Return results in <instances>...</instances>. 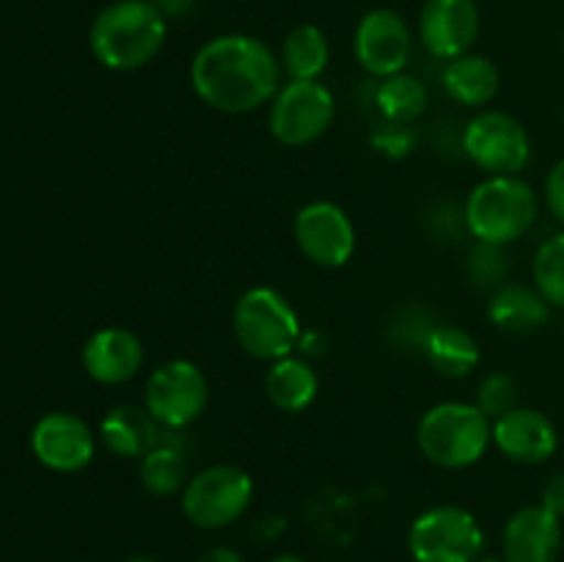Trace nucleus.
<instances>
[{
  "mask_svg": "<svg viewBox=\"0 0 564 562\" xmlns=\"http://www.w3.org/2000/svg\"><path fill=\"white\" fill-rule=\"evenodd\" d=\"M468 275H471L474 284L499 287L507 275L505 248L488 246V242H477L474 251L468 253Z\"/></svg>",
  "mask_w": 564,
  "mask_h": 562,
  "instance_id": "nucleus-28",
  "label": "nucleus"
},
{
  "mask_svg": "<svg viewBox=\"0 0 564 562\" xmlns=\"http://www.w3.org/2000/svg\"><path fill=\"white\" fill-rule=\"evenodd\" d=\"M281 61L251 33H220L196 50L191 86L207 108L246 116L273 102L281 88Z\"/></svg>",
  "mask_w": 564,
  "mask_h": 562,
  "instance_id": "nucleus-1",
  "label": "nucleus"
},
{
  "mask_svg": "<svg viewBox=\"0 0 564 562\" xmlns=\"http://www.w3.org/2000/svg\"><path fill=\"white\" fill-rule=\"evenodd\" d=\"M494 446L518 466H543L560 450V430L549 413L529 406H516L494 419Z\"/></svg>",
  "mask_w": 564,
  "mask_h": 562,
  "instance_id": "nucleus-15",
  "label": "nucleus"
},
{
  "mask_svg": "<svg viewBox=\"0 0 564 562\" xmlns=\"http://www.w3.org/2000/svg\"><path fill=\"white\" fill-rule=\"evenodd\" d=\"M292 237L303 257L312 264L325 270L345 268L356 253V226H352L350 215L334 202H317L303 204L292 220Z\"/></svg>",
  "mask_w": 564,
  "mask_h": 562,
  "instance_id": "nucleus-11",
  "label": "nucleus"
},
{
  "mask_svg": "<svg viewBox=\"0 0 564 562\" xmlns=\"http://www.w3.org/2000/svg\"><path fill=\"white\" fill-rule=\"evenodd\" d=\"M488 317L505 334H532L549 323L551 303L540 295L534 284L501 281L488 301Z\"/></svg>",
  "mask_w": 564,
  "mask_h": 562,
  "instance_id": "nucleus-20",
  "label": "nucleus"
},
{
  "mask_svg": "<svg viewBox=\"0 0 564 562\" xmlns=\"http://www.w3.org/2000/svg\"><path fill=\"white\" fill-rule=\"evenodd\" d=\"M352 50L358 66L375 80H383L408 69L413 55V31L400 11L372 9L358 20Z\"/></svg>",
  "mask_w": 564,
  "mask_h": 562,
  "instance_id": "nucleus-12",
  "label": "nucleus"
},
{
  "mask_svg": "<svg viewBox=\"0 0 564 562\" xmlns=\"http://www.w3.org/2000/svg\"><path fill=\"white\" fill-rule=\"evenodd\" d=\"M231 331L242 350L257 361H279L301 345L303 325L295 306L275 287L259 284L242 292L231 309Z\"/></svg>",
  "mask_w": 564,
  "mask_h": 562,
  "instance_id": "nucleus-5",
  "label": "nucleus"
},
{
  "mask_svg": "<svg viewBox=\"0 0 564 562\" xmlns=\"http://www.w3.org/2000/svg\"><path fill=\"white\" fill-rule=\"evenodd\" d=\"M540 215V198L527 180L518 176H485L471 187L463 204V226L477 242L512 246L527 237Z\"/></svg>",
  "mask_w": 564,
  "mask_h": 562,
  "instance_id": "nucleus-4",
  "label": "nucleus"
},
{
  "mask_svg": "<svg viewBox=\"0 0 564 562\" xmlns=\"http://www.w3.org/2000/svg\"><path fill=\"white\" fill-rule=\"evenodd\" d=\"M147 353L138 334L121 325L94 331L83 345V369L94 383L124 386L143 369Z\"/></svg>",
  "mask_w": 564,
  "mask_h": 562,
  "instance_id": "nucleus-16",
  "label": "nucleus"
},
{
  "mask_svg": "<svg viewBox=\"0 0 564 562\" xmlns=\"http://www.w3.org/2000/svg\"><path fill=\"white\" fill-rule=\"evenodd\" d=\"M532 281L551 309H564V231L540 242L532 262Z\"/></svg>",
  "mask_w": 564,
  "mask_h": 562,
  "instance_id": "nucleus-26",
  "label": "nucleus"
},
{
  "mask_svg": "<svg viewBox=\"0 0 564 562\" xmlns=\"http://www.w3.org/2000/svg\"><path fill=\"white\" fill-rule=\"evenodd\" d=\"M543 196H545V207H549V213L554 215L560 224H564V158L551 165L549 176H545Z\"/></svg>",
  "mask_w": 564,
  "mask_h": 562,
  "instance_id": "nucleus-30",
  "label": "nucleus"
},
{
  "mask_svg": "<svg viewBox=\"0 0 564 562\" xmlns=\"http://www.w3.org/2000/svg\"><path fill=\"white\" fill-rule=\"evenodd\" d=\"M540 505L554 512L556 518H564V472H556L549 483L543 485Z\"/></svg>",
  "mask_w": 564,
  "mask_h": 562,
  "instance_id": "nucleus-32",
  "label": "nucleus"
},
{
  "mask_svg": "<svg viewBox=\"0 0 564 562\" xmlns=\"http://www.w3.org/2000/svg\"><path fill=\"white\" fill-rule=\"evenodd\" d=\"M477 402L490 419L505 417L507 411L518 406V383L510 372L505 369H494V372L485 375L477 386Z\"/></svg>",
  "mask_w": 564,
  "mask_h": 562,
  "instance_id": "nucleus-27",
  "label": "nucleus"
},
{
  "mask_svg": "<svg viewBox=\"0 0 564 562\" xmlns=\"http://www.w3.org/2000/svg\"><path fill=\"white\" fill-rule=\"evenodd\" d=\"M169 39V17L154 0H113L88 28L91 55L110 72L152 64Z\"/></svg>",
  "mask_w": 564,
  "mask_h": 562,
  "instance_id": "nucleus-2",
  "label": "nucleus"
},
{
  "mask_svg": "<svg viewBox=\"0 0 564 562\" xmlns=\"http://www.w3.org/2000/svg\"><path fill=\"white\" fill-rule=\"evenodd\" d=\"M416 33L433 58H460L471 53L482 33V11L477 0H424Z\"/></svg>",
  "mask_w": 564,
  "mask_h": 562,
  "instance_id": "nucleus-13",
  "label": "nucleus"
},
{
  "mask_svg": "<svg viewBox=\"0 0 564 562\" xmlns=\"http://www.w3.org/2000/svg\"><path fill=\"white\" fill-rule=\"evenodd\" d=\"M336 97L323 80H286L268 105L270 136L286 149L312 147L334 125Z\"/></svg>",
  "mask_w": 564,
  "mask_h": 562,
  "instance_id": "nucleus-8",
  "label": "nucleus"
},
{
  "mask_svg": "<svg viewBox=\"0 0 564 562\" xmlns=\"http://www.w3.org/2000/svg\"><path fill=\"white\" fill-rule=\"evenodd\" d=\"M463 152L485 176H518L532 160V138L512 114L485 108L463 130Z\"/></svg>",
  "mask_w": 564,
  "mask_h": 562,
  "instance_id": "nucleus-10",
  "label": "nucleus"
},
{
  "mask_svg": "<svg viewBox=\"0 0 564 562\" xmlns=\"http://www.w3.org/2000/svg\"><path fill=\"white\" fill-rule=\"evenodd\" d=\"M482 523L460 505L427 507L408 529L413 562H474L482 556Z\"/></svg>",
  "mask_w": 564,
  "mask_h": 562,
  "instance_id": "nucleus-7",
  "label": "nucleus"
},
{
  "mask_svg": "<svg viewBox=\"0 0 564 562\" xmlns=\"http://www.w3.org/2000/svg\"><path fill=\"white\" fill-rule=\"evenodd\" d=\"M435 325L438 323L424 309H405L391 323V339L400 342L402 350H411V347L422 350L424 339H427Z\"/></svg>",
  "mask_w": 564,
  "mask_h": 562,
  "instance_id": "nucleus-29",
  "label": "nucleus"
},
{
  "mask_svg": "<svg viewBox=\"0 0 564 562\" xmlns=\"http://www.w3.org/2000/svg\"><path fill=\"white\" fill-rule=\"evenodd\" d=\"M416 446L433 466L463 472L477 466L494 446V419L477 402H438L419 419Z\"/></svg>",
  "mask_w": 564,
  "mask_h": 562,
  "instance_id": "nucleus-3",
  "label": "nucleus"
},
{
  "mask_svg": "<svg viewBox=\"0 0 564 562\" xmlns=\"http://www.w3.org/2000/svg\"><path fill=\"white\" fill-rule=\"evenodd\" d=\"M375 108L380 110L389 125H411V121L422 119L424 110L430 105V91L416 75H408V72H400V75H391L378 80L375 86Z\"/></svg>",
  "mask_w": 564,
  "mask_h": 562,
  "instance_id": "nucleus-25",
  "label": "nucleus"
},
{
  "mask_svg": "<svg viewBox=\"0 0 564 562\" xmlns=\"http://www.w3.org/2000/svg\"><path fill=\"white\" fill-rule=\"evenodd\" d=\"M209 406V380L187 358L158 364L143 386V408L163 430H185L202 419Z\"/></svg>",
  "mask_w": 564,
  "mask_h": 562,
  "instance_id": "nucleus-9",
  "label": "nucleus"
},
{
  "mask_svg": "<svg viewBox=\"0 0 564 562\" xmlns=\"http://www.w3.org/2000/svg\"><path fill=\"white\" fill-rule=\"evenodd\" d=\"M165 430L143 406H116L102 417L97 439L121 461H141L163 441Z\"/></svg>",
  "mask_w": 564,
  "mask_h": 562,
  "instance_id": "nucleus-18",
  "label": "nucleus"
},
{
  "mask_svg": "<svg viewBox=\"0 0 564 562\" xmlns=\"http://www.w3.org/2000/svg\"><path fill=\"white\" fill-rule=\"evenodd\" d=\"M281 69L286 80H323L330 64V42L325 31L312 22L295 25L281 44Z\"/></svg>",
  "mask_w": 564,
  "mask_h": 562,
  "instance_id": "nucleus-23",
  "label": "nucleus"
},
{
  "mask_svg": "<svg viewBox=\"0 0 564 562\" xmlns=\"http://www.w3.org/2000/svg\"><path fill=\"white\" fill-rule=\"evenodd\" d=\"M441 88L452 102L485 110V105L499 97L501 72L488 55L466 53L460 58L446 61L441 69Z\"/></svg>",
  "mask_w": 564,
  "mask_h": 562,
  "instance_id": "nucleus-19",
  "label": "nucleus"
},
{
  "mask_svg": "<svg viewBox=\"0 0 564 562\" xmlns=\"http://www.w3.org/2000/svg\"><path fill=\"white\" fill-rule=\"evenodd\" d=\"M422 356L441 378H468L482 361L479 342L460 325H435L422 345Z\"/></svg>",
  "mask_w": 564,
  "mask_h": 562,
  "instance_id": "nucleus-22",
  "label": "nucleus"
},
{
  "mask_svg": "<svg viewBox=\"0 0 564 562\" xmlns=\"http://www.w3.org/2000/svg\"><path fill=\"white\" fill-rule=\"evenodd\" d=\"M196 562H246V560H242L240 551L231 549V545H213V549L204 551Z\"/></svg>",
  "mask_w": 564,
  "mask_h": 562,
  "instance_id": "nucleus-33",
  "label": "nucleus"
},
{
  "mask_svg": "<svg viewBox=\"0 0 564 562\" xmlns=\"http://www.w3.org/2000/svg\"><path fill=\"white\" fill-rule=\"evenodd\" d=\"M138 479L143 490L158 499H169L185 490L191 472H187V455L180 441L169 439V430L163 433V441L152 452L138 461Z\"/></svg>",
  "mask_w": 564,
  "mask_h": 562,
  "instance_id": "nucleus-24",
  "label": "nucleus"
},
{
  "mask_svg": "<svg viewBox=\"0 0 564 562\" xmlns=\"http://www.w3.org/2000/svg\"><path fill=\"white\" fill-rule=\"evenodd\" d=\"M121 562H160L158 556H149V554H135V556H127V560Z\"/></svg>",
  "mask_w": 564,
  "mask_h": 562,
  "instance_id": "nucleus-35",
  "label": "nucleus"
},
{
  "mask_svg": "<svg viewBox=\"0 0 564 562\" xmlns=\"http://www.w3.org/2000/svg\"><path fill=\"white\" fill-rule=\"evenodd\" d=\"M257 483L246 468L235 463H213L191 474L182 490V512L196 529H226L246 516L251 507Z\"/></svg>",
  "mask_w": 564,
  "mask_h": 562,
  "instance_id": "nucleus-6",
  "label": "nucleus"
},
{
  "mask_svg": "<svg viewBox=\"0 0 564 562\" xmlns=\"http://www.w3.org/2000/svg\"><path fill=\"white\" fill-rule=\"evenodd\" d=\"M375 147H378V152L389 154V158H402V154L411 152V132L405 130V125H389L386 121L383 130L375 136Z\"/></svg>",
  "mask_w": 564,
  "mask_h": 562,
  "instance_id": "nucleus-31",
  "label": "nucleus"
},
{
  "mask_svg": "<svg viewBox=\"0 0 564 562\" xmlns=\"http://www.w3.org/2000/svg\"><path fill=\"white\" fill-rule=\"evenodd\" d=\"M562 554V518L543 505H527L510 516L501 532L505 562H556Z\"/></svg>",
  "mask_w": 564,
  "mask_h": 562,
  "instance_id": "nucleus-17",
  "label": "nucleus"
},
{
  "mask_svg": "<svg viewBox=\"0 0 564 562\" xmlns=\"http://www.w3.org/2000/svg\"><path fill=\"white\" fill-rule=\"evenodd\" d=\"M264 395L270 406L284 413H301L317 400L319 375L312 361L303 356H284L273 361L264 372Z\"/></svg>",
  "mask_w": 564,
  "mask_h": 562,
  "instance_id": "nucleus-21",
  "label": "nucleus"
},
{
  "mask_svg": "<svg viewBox=\"0 0 564 562\" xmlns=\"http://www.w3.org/2000/svg\"><path fill=\"white\" fill-rule=\"evenodd\" d=\"M31 450L42 466L58 474H75L94 461L97 435L77 413L53 411L33 428Z\"/></svg>",
  "mask_w": 564,
  "mask_h": 562,
  "instance_id": "nucleus-14",
  "label": "nucleus"
},
{
  "mask_svg": "<svg viewBox=\"0 0 564 562\" xmlns=\"http://www.w3.org/2000/svg\"><path fill=\"white\" fill-rule=\"evenodd\" d=\"M264 562H308V560H303L301 554H275Z\"/></svg>",
  "mask_w": 564,
  "mask_h": 562,
  "instance_id": "nucleus-34",
  "label": "nucleus"
},
{
  "mask_svg": "<svg viewBox=\"0 0 564 562\" xmlns=\"http://www.w3.org/2000/svg\"><path fill=\"white\" fill-rule=\"evenodd\" d=\"M474 562H505V560H499V556H479V560Z\"/></svg>",
  "mask_w": 564,
  "mask_h": 562,
  "instance_id": "nucleus-36",
  "label": "nucleus"
}]
</instances>
